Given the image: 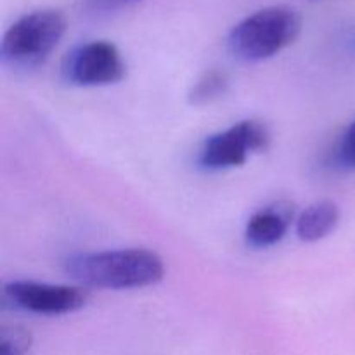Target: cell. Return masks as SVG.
Instances as JSON below:
<instances>
[{"mask_svg":"<svg viewBox=\"0 0 355 355\" xmlns=\"http://www.w3.org/2000/svg\"><path fill=\"white\" fill-rule=\"evenodd\" d=\"M61 69L66 82L76 87L113 85L127 75L121 52L107 40H92L75 47L68 52Z\"/></svg>","mask_w":355,"mask_h":355,"instance_id":"5","label":"cell"},{"mask_svg":"<svg viewBox=\"0 0 355 355\" xmlns=\"http://www.w3.org/2000/svg\"><path fill=\"white\" fill-rule=\"evenodd\" d=\"M87 2L96 10H114L123 6H128V3L137 2V0H87Z\"/></svg>","mask_w":355,"mask_h":355,"instance_id":"12","label":"cell"},{"mask_svg":"<svg viewBox=\"0 0 355 355\" xmlns=\"http://www.w3.org/2000/svg\"><path fill=\"white\" fill-rule=\"evenodd\" d=\"M3 300L31 314L64 315L85 307L89 295L78 286L17 279L3 286Z\"/></svg>","mask_w":355,"mask_h":355,"instance_id":"6","label":"cell"},{"mask_svg":"<svg viewBox=\"0 0 355 355\" xmlns=\"http://www.w3.org/2000/svg\"><path fill=\"white\" fill-rule=\"evenodd\" d=\"M64 272L82 286L137 290L163 281L165 262L158 253L146 248L82 252L64 260Z\"/></svg>","mask_w":355,"mask_h":355,"instance_id":"1","label":"cell"},{"mask_svg":"<svg viewBox=\"0 0 355 355\" xmlns=\"http://www.w3.org/2000/svg\"><path fill=\"white\" fill-rule=\"evenodd\" d=\"M66 17L61 10L42 9L21 16L3 33L0 44L2 64L26 71L44 64L66 33Z\"/></svg>","mask_w":355,"mask_h":355,"instance_id":"3","label":"cell"},{"mask_svg":"<svg viewBox=\"0 0 355 355\" xmlns=\"http://www.w3.org/2000/svg\"><path fill=\"white\" fill-rule=\"evenodd\" d=\"M229 87V78L220 69H210L198 78L189 92V103L194 106H205L225 94Z\"/></svg>","mask_w":355,"mask_h":355,"instance_id":"9","label":"cell"},{"mask_svg":"<svg viewBox=\"0 0 355 355\" xmlns=\"http://www.w3.org/2000/svg\"><path fill=\"white\" fill-rule=\"evenodd\" d=\"M270 134L257 120H243L232 127L210 135L200 149V166L210 172L236 168L248 162L252 153L269 148Z\"/></svg>","mask_w":355,"mask_h":355,"instance_id":"4","label":"cell"},{"mask_svg":"<svg viewBox=\"0 0 355 355\" xmlns=\"http://www.w3.org/2000/svg\"><path fill=\"white\" fill-rule=\"evenodd\" d=\"M338 222L340 210L333 201H315L297 217V236L305 243L321 241L335 231Z\"/></svg>","mask_w":355,"mask_h":355,"instance_id":"8","label":"cell"},{"mask_svg":"<svg viewBox=\"0 0 355 355\" xmlns=\"http://www.w3.org/2000/svg\"><path fill=\"white\" fill-rule=\"evenodd\" d=\"M30 347V335L26 329L12 326L2 331V342H0V355H21Z\"/></svg>","mask_w":355,"mask_h":355,"instance_id":"11","label":"cell"},{"mask_svg":"<svg viewBox=\"0 0 355 355\" xmlns=\"http://www.w3.org/2000/svg\"><path fill=\"white\" fill-rule=\"evenodd\" d=\"M333 162L338 170L343 172H355V118L340 137L335 148Z\"/></svg>","mask_w":355,"mask_h":355,"instance_id":"10","label":"cell"},{"mask_svg":"<svg viewBox=\"0 0 355 355\" xmlns=\"http://www.w3.org/2000/svg\"><path fill=\"white\" fill-rule=\"evenodd\" d=\"M302 31V17L291 7L272 6L239 21L227 38L229 51L245 62L274 58L290 47Z\"/></svg>","mask_w":355,"mask_h":355,"instance_id":"2","label":"cell"},{"mask_svg":"<svg viewBox=\"0 0 355 355\" xmlns=\"http://www.w3.org/2000/svg\"><path fill=\"white\" fill-rule=\"evenodd\" d=\"M288 229L290 214L283 207H267L253 214L246 222L245 239L252 248H270L286 236Z\"/></svg>","mask_w":355,"mask_h":355,"instance_id":"7","label":"cell"}]
</instances>
